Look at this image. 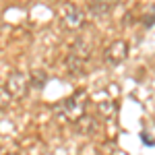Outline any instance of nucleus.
I'll return each instance as SVG.
<instances>
[{"label": "nucleus", "mask_w": 155, "mask_h": 155, "mask_svg": "<svg viewBox=\"0 0 155 155\" xmlns=\"http://www.w3.org/2000/svg\"><path fill=\"white\" fill-rule=\"evenodd\" d=\"M85 106H87L85 93L83 91H77L74 95L66 97L64 101H60L54 110H56V114H58L60 118H64V120H68V122L74 124L77 120H81L85 116Z\"/></svg>", "instance_id": "obj_1"}, {"label": "nucleus", "mask_w": 155, "mask_h": 155, "mask_svg": "<svg viewBox=\"0 0 155 155\" xmlns=\"http://www.w3.org/2000/svg\"><path fill=\"white\" fill-rule=\"evenodd\" d=\"M6 91L11 93V97H17V99H21V97L27 95V89H29V83H27V79H25L23 72H11L8 74V79H6Z\"/></svg>", "instance_id": "obj_2"}, {"label": "nucleus", "mask_w": 155, "mask_h": 155, "mask_svg": "<svg viewBox=\"0 0 155 155\" xmlns=\"http://www.w3.org/2000/svg\"><path fill=\"white\" fill-rule=\"evenodd\" d=\"M128 58V44L124 39H116L114 44H110L106 50V62L116 66V64H122L124 60Z\"/></svg>", "instance_id": "obj_3"}, {"label": "nucleus", "mask_w": 155, "mask_h": 155, "mask_svg": "<svg viewBox=\"0 0 155 155\" xmlns=\"http://www.w3.org/2000/svg\"><path fill=\"white\" fill-rule=\"evenodd\" d=\"M62 23H64L66 29H79V27L85 23L83 8L77 6V4H68L66 11H64V17H62Z\"/></svg>", "instance_id": "obj_4"}, {"label": "nucleus", "mask_w": 155, "mask_h": 155, "mask_svg": "<svg viewBox=\"0 0 155 155\" xmlns=\"http://www.w3.org/2000/svg\"><path fill=\"white\" fill-rule=\"evenodd\" d=\"M74 128H77V132H81V134H93L95 128H97V120L93 116H87L85 114L81 120L74 122Z\"/></svg>", "instance_id": "obj_5"}, {"label": "nucleus", "mask_w": 155, "mask_h": 155, "mask_svg": "<svg viewBox=\"0 0 155 155\" xmlns=\"http://www.w3.org/2000/svg\"><path fill=\"white\" fill-rule=\"evenodd\" d=\"M89 11L93 12V17L104 19L112 12V4L110 2H89Z\"/></svg>", "instance_id": "obj_6"}, {"label": "nucleus", "mask_w": 155, "mask_h": 155, "mask_svg": "<svg viewBox=\"0 0 155 155\" xmlns=\"http://www.w3.org/2000/svg\"><path fill=\"white\" fill-rule=\"evenodd\" d=\"M99 112H101L106 118H112V116L116 114V104H114V101H101V104H99Z\"/></svg>", "instance_id": "obj_7"}, {"label": "nucleus", "mask_w": 155, "mask_h": 155, "mask_svg": "<svg viewBox=\"0 0 155 155\" xmlns=\"http://www.w3.org/2000/svg\"><path fill=\"white\" fill-rule=\"evenodd\" d=\"M11 93L6 91V87H0V110H6L11 106Z\"/></svg>", "instance_id": "obj_8"}, {"label": "nucleus", "mask_w": 155, "mask_h": 155, "mask_svg": "<svg viewBox=\"0 0 155 155\" xmlns=\"http://www.w3.org/2000/svg\"><path fill=\"white\" fill-rule=\"evenodd\" d=\"M44 83H46V74L41 71H35L33 74H31V85H35V87H44Z\"/></svg>", "instance_id": "obj_9"}, {"label": "nucleus", "mask_w": 155, "mask_h": 155, "mask_svg": "<svg viewBox=\"0 0 155 155\" xmlns=\"http://www.w3.org/2000/svg\"><path fill=\"white\" fill-rule=\"evenodd\" d=\"M2 155H19V153H15V151H8V153H2Z\"/></svg>", "instance_id": "obj_10"}]
</instances>
